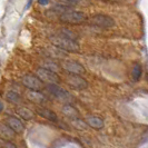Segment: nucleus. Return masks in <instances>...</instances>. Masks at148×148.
Returning a JSON list of instances; mask_svg holds the SVG:
<instances>
[{"label":"nucleus","mask_w":148,"mask_h":148,"mask_svg":"<svg viewBox=\"0 0 148 148\" xmlns=\"http://www.w3.org/2000/svg\"><path fill=\"white\" fill-rule=\"evenodd\" d=\"M51 42L56 47L67 50V51L75 52L79 50V45L77 44V41L73 38L66 37L64 35H58V36L51 37Z\"/></svg>","instance_id":"nucleus-1"},{"label":"nucleus","mask_w":148,"mask_h":148,"mask_svg":"<svg viewBox=\"0 0 148 148\" xmlns=\"http://www.w3.org/2000/svg\"><path fill=\"white\" fill-rule=\"evenodd\" d=\"M48 91L51 94L52 96H55L57 99H59L61 101H70L71 100V96L67 92L66 90L60 88L57 85H48L47 86Z\"/></svg>","instance_id":"nucleus-6"},{"label":"nucleus","mask_w":148,"mask_h":148,"mask_svg":"<svg viewBox=\"0 0 148 148\" xmlns=\"http://www.w3.org/2000/svg\"><path fill=\"white\" fill-rule=\"evenodd\" d=\"M62 110L69 117H78V111L76 110L73 106H65Z\"/></svg>","instance_id":"nucleus-17"},{"label":"nucleus","mask_w":148,"mask_h":148,"mask_svg":"<svg viewBox=\"0 0 148 148\" xmlns=\"http://www.w3.org/2000/svg\"><path fill=\"white\" fill-rule=\"evenodd\" d=\"M15 138V133L5 124H0V139L11 140Z\"/></svg>","instance_id":"nucleus-10"},{"label":"nucleus","mask_w":148,"mask_h":148,"mask_svg":"<svg viewBox=\"0 0 148 148\" xmlns=\"http://www.w3.org/2000/svg\"><path fill=\"white\" fill-rule=\"evenodd\" d=\"M141 76V66L139 64H135L133 67V70H132V77L135 82L139 80Z\"/></svg>","instance_id":"nucleus-16"},{"label":"nucleus","mask_w":148,"mask_h":148,"mask_svg":"<svg viewBox=\"0 0 148 148\" xmlns=\"http://www.w3.org/2000/svg\"><path fill=\"white\" fill-rule=\"evenodd\" d=\"M17 114H18L22 119H25V120H30V119L34 118V116H35L34 111H31L30 109L26 108V107L18 108V109H17Z\"/></svg>","instance_id":"nucleus-14"},{"label":"nucleus","mask_w":148,"mask_h":148,"mask_svg":"<svg viewBox=\"0 0 148 148\" xmlns=\"http://www.w3.org/2000/svg\"><path fill=\"white\" fill-rule=\"evenodd\" d=\"M36 111H37V114L40 117L47 119V120H50V121H53V123H56V121L58 120L57 115H56L53 111L49 110V109H47V108H37Z\"/></svg>","instance_id":"nucleus-11"},{"label":"nucleus","mask_w":148,"mask_h":148,"mask_svg":"<svg viewBox=\"0 0 148 148\" xmlns=\"http://www.w3.org/2000/svg\"><path fill=\"white\" fill-rule=\"evenodd\" d=\"M22 84L31 91H40L45 87L44 82L34 75H25L22 77Z\"/></svg>","instance_id":"nucleus-5"},{"label":"nucleus","mask_w":148,"mask_h":148,"mask_svg":"<svg viewBox=\"0 0 148 148\" xmlns=\"http://www.w3.org/2000/svg\"><path fill=\"white\" fill-rule=\"evenodd\" d=\"M67 82L73 88L78 89V90H82V89H86L88 87V82H86L82 76H78V75H69L67 78Z\"/></svg>","instance_id":"nucleus-8"},{"label":"nucleus","mask_w":148,"mask_h":148,"mask_svg":"<svg viewBox=\"0 0 148 148\" xmlns=\"http://www.w3.org/2000/svg\"><path fill=\"white\" fill-rule=\"evenodd\" d=\"M48 3H49V1H39V5H42V6L48 5Z\"/></svg>","instance_id":"nucleus-19"},{"label":"nucleus","mask_w":148,"mask_h":148,"mask_svg":"<svg viewBox=\"0 0 148 148\" xmlns=\"http://www.w3.org/2000/svg\"><path fill=\"white\" fill-rule=\"evenodd\" d=\"M6 125H7V126L9 127L15 134L22 133L23 129H25V126H23V124L21 123V120L18 119L17 117H12V116H10V117H8L7 118Z\"/></svg>","instance_id":"nucleus-9"},{"label":"nucleus","mask_w":148,"mask_h":148,"mask_svg":"<svg viewBox=\"0 0 148 148\" xmlns=\"http://www.w3.org/2000/svg\"><path fill=\"white\" fill-rule=\"evenodd\" d=\"M60 21L66 22V23H71V25H77L82 23L87 19V16L82 11H77V10H67L65 12L59 15Z\"/></svg>","instance_id":"nucleus-2"},{"label":"nucleus","mask_w":148,"mask_h":148,"mask_svg":"<svg viewBox=\"0 0 148 148\" xmlns=\"http://www.w3.org/2000/svg\"><path fill=\"white\" fill-rule=\"evenodd\" d=\"M6 99H7L8 101L12 103V104H19V103L21 101V97L19 96L18 94L14 92V91H9V92H7Z\"/></svg>","instance_id":"nucleus-15"},{"label":"nucleus","mask_w":148,"mask_h":148,"mask_svg":"<svg viewBox=\"0 0 148 148\" xmlns=\"http://www.w3.org/2000/svg\"><path fill=\"white\" fill-rule=\"evenodd\" d=\"M2 109H3V105H2L1 103H0V111L2 110Z\"/></svg>","instance_id":"nucleus-20"},{"label":"nucleus","mask_w":148,"mask_h":148,"mask_svg":"<svg viewBox=\"0 0 148 148\" xmlns=\"http://www.w3.org/2000/svg\"><path fill=\"white\" fill-rule=\"evenodd\" d=\"M36 75L41 82H46L48 85H57V82L60 79L59 76L56 73H53L47 68H38L36 70Z\"/></svg>","instance_id":"nucleus-3"},{"label":"nucleus","mask_w":148,"mask_h":148,"mask_svg":"<svg viewBox=\"0 0 148 148\" xmlns=\"http://www.w3.org/2000/svg\"><path fill=\"white\" fill-rule=\"evenodd\" d=\"M61 66L70 75L82 76V74H85V68H84V66L80 65L79 62H77V61H64L61 64Z\"/></svg>","instance_id":"nucleus-7"},{"label":"nucleus","mask_w":148,"mask_h":148,"mask_svg":"<svg viewBox=\"0 0 148 148\" xmlns=\"http://www.w3.org/2000/svg\"><path fill=\"white\" fill-rule=\"evenodd\" d=\"M87 125L90 126L91 128H95V129H100L104 127V120L97 116H89L87 120H86Z\"/></svg>","instance_id":"nucleus-13"},{"label":"nucleus","mask_w":148,"mask_h":148,"mask_svg":"<svg viewBox=\"0 0 148 148\" xmlns=\"http://www.w3.org/2000/svg\"><path fill=\"white\" fill-rule=\"evenodd\" d=\"M0 148H17L11 141L0 139Z\"/></svg>","instance_id":"nucleus-18"},{"label":"nucleus","mask_w":148,"mask_h":148,"mask_svg":"<svg viewBox=\"0 0 148 148\" xmlns=\"http://www.w3.org/2000/svg\"><path fill=\"white\" fill-rule=\"evenodd\" d=\"M27 98L35 104H42L47 100V98L44 95H41L39 91H31V90L27 92Z\"/></svg>","instance_id":"nucleus-12"},{"label":"nucleus","mask_w":148,"mask_h":148,"mask_svg":"<svg viewBox=\"0 0 148 148\" xmlns=\"http://www.w3.org/2000/svg\"><path fill=\"white\" fill-rule=\"evenodd\" d=\"M89 22L92 26H96V27H99V28H105V29H109V28H112L115 26V20L111 17L106 15L92 16L89 19Z\"/></svg>","instance_id":"nucleus-4"}]
</instances>
